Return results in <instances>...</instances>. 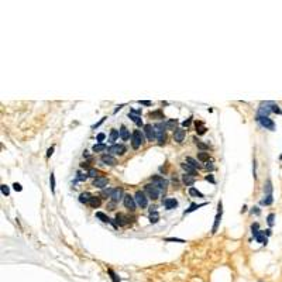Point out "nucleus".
<instances>
[{
	"label": "nucleus",
	"mask_w": 282,
	"mask_h": 282,
	"mask_svg": "<svg viewBox=\"0 0 282 282\" xmlns=\"http://www.w3.org/2000/svg\"><path fill=\"white\" fill-rule=\"evenodd\" d=\"M145 142V134L140 130H134L133 131V135H131V144H133V148L137 150L140 148L141 145Z\"/></svg>",
	"instance_id": "1"
},
{
	"label": "nucleus",
	"mask_w": 282,
	"mask_h": 282,
	"mask_svg": "<svg viewBox=\"0 0 282 282\" xmlns=\"http://www.w3.org/2000/svg\"><path fill=\"white\" fill-rule=\"evenodd\" d=\"M144 192L147 193V196L152 199V200H155V199H158V196H160V189H158V186L154 184H147L144 186Z\"/></svg>",
	"instance_id": "2"
},
{
	"label": "nucleus",
	"mask_w": 282,
	"mask_h": 282,
	"mask_svg": "<svg viewBox=\"0 0 282 282\" xmlns=\"http://www.w3.org/2000/svg\"><path fill=\"white\" fill-rule=\"evenodd\" d=\"M154 129H155V134H157V140L160 144H164L165 141H166V134H165V124L164 123H158V124H155L154 126Z\"/></svg>",
	"instance_id": "3"
},
{
	"label": "nucleus",
	"mask_w": 282,
	"mask_h": 282,
	"mask_svg": "<svg viewBox=\"0 0 282 282\" xmlns=\"http://www.w3.org/2000/svg\"><path fill=\"white\" fill-rule=\"evenodd\" d=\"M134 200H135L137 206L140 207H147V205H148V197L145 196V192H142V191H137L135 192Z\"/></svg>",
	"instance_id": "4"
},
{
	"label": "nucleus",
	"mask_w": 282,
	"mask_h": 282,
	"mask_svg": "<svg viewBox=\"0 0 282 282\" xmlns=\"http://www.w3.org/2000/svg\"><path fill=\"white\" fill-rule=\"evenodd\" d=\"M257 121L260 123L262 127H265L267 130H275V123L272 121L270 117H265V116H257Z\"/></svg>",
	"instance_id": "5"
},
{
	"label": "nucleus",
	"mask_w": 282,
	"mask_h": 282,
	"mask_svg": "<svg viewBox=\"0 0 282 282\" xmlns=\"http://www.w3.org/2000/svg\"><path fill=\"white\" fill-rule=\"evenodd\" d=\"M272 107H274V103H272V102L261 103L260 110H258V114H257V116H265V117H268V114L272 113Z\"/></svg>",
	"instance_id": "6"
},
{
	"label": "nucleus",
	"mask_w": 282,
	"mask_h": 282,
	"mask_svg": "<svg viewBox=\"0 0 282 282\" xmlns=\"http://www.w3.org/2000/svg\"><path fill=\"white\" fill-rule=\"evenodd\" d=\"M151 182L154 185H157L160 191H165V189H166V186H168V181H166V179H164L162 176H160V175L151 176Z\"/></svg>",
	"instance_id": "7"
},
{
	"label": "nucleus",
	"mask_w": 282,
	"mask_h": 282,
	"mask_svg": "<svg viewBox=\"0 0 282 282\" xmlns=\"http://www.w3.org/2000/svg\"><path fill=\"white\" fill-rule=\"evenodd\" d=\"M123 200H124V206L127 207L129 210L131 212H134L135 210V207H137V203H135V200H134V197L130 195V193H127V195H124L123 197Z\"/></svg>",
	"instance_id": "8"
},
{
	"label": "nucleus",
	"mask_w": 282,
	"mask_h": 282,
	"mask_svg": "<svg viewBox=\"0 0 282 282\" xmlns=\"http://www.w3.org/2000/svg\"><path fill=\"white\" fill-rule=\"evenodd\" d=\"M126 147L123 145V144H113L111 147H109L107 148V151L110 152V154H114V155H123L124 152H126Z\"/></svg>",
	"instance_id": "9"
},
{
	"label": "nucleus",
	"mask_w": 282,
	"mask_h": 282,
	"mask_svg": "<svg viewBox=\"0 0 282 282\" xmlns=\"http://www.w3.org/2000/svg\"><path fill=\"white\" fill-rule=\"evenodd\" d=\"M144 134H145V137H147V140L148 141H152V140L157 138L155 129H154V126H151V124H145V126H144Z\"/></svg>",
	"instance_id": "10"
},
{
	"label": "nucleus",
	"mask_w": 282,
	"mask_h": 282,
	"mask_svg": "<svg viewBox=\"0 0 282 282\" xmlns=\"http://www.w3.org/2000/svg\"><path fill=\"white\" fill-rule=\"evenodd\" d=\"M129 223H130V220H129V217L126 216V215H123V213H117V215H116V224H117V226L124 227V226H127Z\"/></svg>",
	"instance_id": "11"
},
{
	"label": "nucleus",
	"mask_w": 282,
	"mask_h": 282,
	"mask_svg": "<svg viewBox=\"0 0 282 282\" xmlns=\"http://www.w3.org/2000/svg\"><path fill=\"white\" fill-rule=\"evenodd\" d=\"M100 160H102V162L109 165V166H114V165H117V161H116V158H113L110 154H103L102 157H100Z\"/></svg>",
	"instance_id": "12"
},
{
	"label": "nucleus",
	"mask_w": 282,
	"mask_h": 282,
	"mask_svg": "<svg viewBox=\"0 0 282 282\" xmlns=\"http://www.w3.org/2000/svg\"><path fill=\"white\" fill-rule=\"evenodd\" d=\"M162 203H164V206H165L166 210H172V209H175V207H178V200L174 199V197H166Z\"/></svg>",
	"instance_id": "13"
},
{
	"label": "nucleus",
	"mask_w": 282,
	"mask_h": 282,
	"mask_svg": "<svg viewBox=\"0 0 282 282\" xmlns=\"http://www.w3.org/2000/svg\"><path fill=\"white\" fill-rule=\"evenodd\" d=\"M124 195V192H123V189L121 188H116L114 191H113V193L110 196V199H111V202H114V203H117L121 200V197Z\"/></svg>",
	"instance_id": "14"
},
{
	"label": "nucleus",
	"mask_w": 282,
	"mask_h": 282,
	"mask_svg": "<svg viewBox=\"0 0 282 282\" xmlns=\"http://www.w3.org/2000/svg\"><path fill=\"white\" fill-rule=\"evenodd\" d=\"M185 135H186V131L184 130V129H176V130L174 131V140L176 141V142H182L185 138Z\"/></svg>",
	"instance_id": "15"
},
{
	"label": "nucleus",
	"mask_w": 282,
	"mask_h": 282,
	"mask_svg": "<svg viewBox=\"0 0 282 282\" xmlns=\"http://www.w3.org/2000/svg\"><path fill=\"white\" fill-rule=\"evenodd\" d=\"M107 185V178H105V176H99V178H96L95 181H93V186L95 188H105Z\"/></svg>",
	"instance_id": "16"
},
{
	"label": "nucleus",
	"mask_w": 282,
	"mask_h": 282,
	"mask_svg": "<svg viewBox=\"0 0 282 282\" xmlns=\"http://www.w3.org/2000/svg\"><path fill=\"white\" fill-rule=\"evenodd\" d=\"M181 166H182V169H184V171L188 175H192V176H195V175H196V169L193 168V166H192V165H189V164L186 162V161L181 164Z\"/></svg>",
	"instance_id": "17"
},
{
	"label": "nucleus",
	"mask_w": 282,
	"mask_h": 282,
	"mask_svg": "<svg viewBox=\"0 0 282 282\" xmlns=\"http://www.w3.org/2000/svg\"><path fill=\"white\" fill-rule=\"evenodd\" d=\"M165 129L166 130H176V126H178V120L176 119H169V120H166L165 123Z\"/></svg>",
	"instance_id": "18"
},
{
	"label": "nucleus",
	"mask_w": 282,
	"mask_h": 282,
	"mask_svg": "<svg viewBox=\"0 0 282 282\" xmlns=\"http://www.w3.org/2000/svg\"><path fill=\"white\" fill-rule=\"evenodd\" d=\"M155 209H157L155 206L151 207V215H150V221H151L152 224L158 223V220H160V215H158V212H157Z\"/></svg>",
	"instance_id": "19"
},
{
	"label": "nucleus",
	"mask_w": 282,
	"mask_h": 282,
	"mask_svg": "<svg viewBox=\"0 0 282 282\" xmlns=\"http://www.w3.org/2000/svg\"><path fill=\"white\" fill-rule=\"evenodd\" d=\"M119 133H120V137H121V140L123 141H127L129 138H130V133H129V130H127L126 126H121Z\"/></svg>",
	"instance_id": "20"
},
{
	"label": "nucleus",
	"mask_w": 282,
	"mask_h": 282,
	"mask_svg": "<svg viewBox=\"0 0 282 282\" xmlns=\"http://www.w3.org/2000/svg\"><path fill=\"white\" fill-rule=\"evenodd\" d=\"M182 182H184L186 186H191L192 188V185L195 184V178L192 176V175H182Z\"/></svg>",
	"instance_id": "21"
},
{
	"label": "nucleus",
	"mask_w": 282,
	"mask_h": 282,
	"mask_svg": "<svg viewBox=\"0 0 282 282\" xmlns=\"http://www.w3.org/2000/svg\"><path fill=\"white\" fill-rule=\"evenodd\" d=\"M254 239L257 240L260 244H267V243H268V239L265 237V233H264V230H260V233H258V234H257Z\"/></svg>",
	"instance_id": "22"
},
{
	"label": "nucleus",
	"mask_w": 282,
	"mask_h": 282,
	"mask_svg": "<svg viewBox=\"0 0 282 282\" xmlns=\"http://www.w3.org/2000/svg\"><path fill=\"white\" fill-rule=\"evenodd\" d=\"M90 199H92V195H90L89 192H83V193L79 195V202H80V203H89Z\"/></svg>",
	"instance_id": "23"
},
{
	"label": "nucleus",
	"mask_w": 282,
	"mask_h": 282,
	"mask_svg": "<svg viewBox=\"0 0 282 282\" xmlns=\"http://www.w3.org/2000/svg\"><path fill=\"white\" fill-rule=\"evenodd\" d=\"M207 203H200V205H197V203H192L191 206H189V209H186L184 212V215H188V213H192V212H195L196 209H199V207H203V206H206Z\"/></svg>",
	"instance_id": "24"
},
{
	"label": "nucleus",
	"mask_w": 282,
	"mask_h": 282,
	"mask_svg": "<svg viewBox=\"0 0 282 282\" xmlns=\"http://www.w3.org/2000/svg\"><path fill=\"white\" fill-rule=\"evenodd\" d=\"M129 117H130V119L133 120V121H134V123H135L138 127H141V126H142V120H141V116H138V114H134V113H131V111H130V113H129Z\"/></svg>",
	"instance_id": "25"
},
{
	"label": "nucleus",
	"mask_w": 282,
	"mask_h": 282,
	"mask_svg": "<svg viewBox=\"0 0 282 282\" xmlns=\"http://www.w3.org/2000/svg\"><path fill=\"white\" fill-rule=\"evenodd\" d=\"M96 217H98V219H100L102 221H105V223H111L114 227H117V224H114V223H113V221H111V220H110V219H109V217L106 216L105 213H102V212H98V213H96Z\"/></svg>",
	"instance_id": "26"
},
{
	"label": "nucleus",
	"mask_w": 282,
	"mask_h": 282,
	"mask_svg": "<svg viewBox=\"0 0 282 282\" xmlns=\"http://www.w3.org/2000/svg\"><path fill=\"white\" fill-rule=\"evenodd\" d=\"M220 220H221V213H217L216 217H215V224H213V227H212V234H215V233L217 231L219 224H220Z\"/></svg>",
	"instance_id": "27"
},
{
	"label": "nucleus",
	"mask_w": 282,
	"mask_h": 282,
	"mask_svg": "<svg viewBox=\"0 0 282 282\" xmlns=\"http://www.w3.org/2000/svg\"><path fill=\"white\" fill-rule=\"evenodd\" d=\"M264 192H265V196H267V195H272V182H271V179H267V182L264 184Z\"/></svg>",
	"instance_id": "28"
},
{
	"label": "nucleus",
	"mask_w": 282,
	"mask_h": 282,
	"mask_svg": "<svg viewBox=\"0 0 282 282\" xmlns=\"http://www.w3.org/2000/svg\"><path fill=\"white\" fill-rule=\"evenodd\" d=\"M100 203H102V200H100V197H99V196H92V199H90V202H89V205L93 207V209L99 207V206H100Z\"/></svg>",
	"instance_id": "29"
},
{
	"label": "nucleus",
	"mask_w": 282,
	"mask_h": 282,
	"mask_svg": "<svg viewBox=\"0 0 282 282\" xmlns=\"http://www.w3.org/2000/svg\"><path fill=\"white\" fill-rule=\"evenodd\" d=\"M148 117H151V119H164L162 110H155V111L148 113Z\"/></svg>",
	"instance_id": "30"
},
{
	"label": "nucleus",
	"mask_w": 282,
	"mask_h": 282,
	"mask_svg": "<svg viewBox=\"0 0 282 282\" xmlns=\"http://www.w3.org/2000/svg\"><path fill=\"white\" fill-rule=\"evenodd\" d=\"M197 160L202 161V162H209V154L205 151L202 152H197Z\"/></svg>",
	"instance_id": "31"
},
{
	"label": "nucleus",
	"mask_w": 282,
	"mask_h": 282,
	"mask_svg": "<svg viewBox=\"0 0 282 282\" xmlns=\"http://www.w3.org/2000/svg\"><path fill=\"white\" fill-rule=\"evenodd\" d=\"M120 135V133L116 129H111V131H110V137H109V141L110 142H114V141L117 140V137Z\"/></svg>",
	"instance_id": "32"
},
{
	"label": "nucleus",
	"mask_w": 282,
	"mask_h": 282,
	"mask_svg": "<svg viewBox=\"0 0 282 282\" xmlns=\"http://www.w3.org/2000/svg\"><path fill=\"white\" fill-rule=\"evenodd\" d=\"M186 162L189 164V165H192L195 169H199V168H200V164H197V161L193 160L192 157H186Z\"/></svg>",
	"instance_id": "33"
},
{
	"label": "nucleus",
	"mask_w": 282,
	"mask_h": 282,
	"mask_svg": "<svg viewBox=\"0 0 282 282\" xmlns=\"http://www.w3.org/2000/svg\"><path fill=\"white\" fill-rule=\"evenodd\" d=\"M107 147L105 145V144H102V142H99V144H95L93 147H92V150L95 152H102V151H105Z\"/></svg>",
	"instance_id": "34"
},
{
	"label": "nucleus",
	"mask_w": 282,
	"mask_h": 282,
	"mask_svg": "<svg viewBox=\"0 0 282 282\" xmlns=\"http://www.w3.org/2000/svg\"><path fill=\"white\" fill-rule=\"evenodd\" d=\"M193 140H195V144L197 145V148H200L202 151H206V150H209V145H207V144L202 142V141H199L197 138H193Z\"/></svg>",
	"instance_id": "35"
},
{
	"label": "nucleus",
	"mask_w": 282,
	"mask_h": 282,
	"mask_svg": "<svg viewBox=\"0 0 282 282\" xmlns=\"http://www.w3.org/2000/svg\"><path fill=\"white\" fill-rule=\"evenodd\" d=\"M107 272H109V275H110V278H111V281H113V282H121L120 276L114 271H113V270H107Z\"/></svg>",
	"instance_id": "36"
},
{
	"label": "nucleus",
	"mask_w": 282,
	"mask_h": 282,
	"mask_svg": "<svg viewBox=\"0 0 282 282\" xmlns=\"http://www.w3.org/2000/svg\"><path fill=\"white\" fill-rule=\"evenodd\" d=\"M272 202H274V197H272V195H267V196H265V199H262V200H261V203H262V205H265V206H270V205H272Z\"/></svg>",
	"instance_id": "37"
},
{
	"label": "nucleus",
	"mask_w": 282,
	"mask_h": 282,
	"mask_svg": "<svg viewBox=\"0 0 282 282\" xmlns=\"http://www.w3.org/2000/svg\"><path fill=\"white\" fill-rule=\"evenodd\" d=\"M189 195H191V196H199V197H203V193H202V192H199V191H197L196 188H193V186H192V188H189Z\"/></svg>",
	"instance_id": "38"
},
{
	"label": "nucleus",
	"mask_w": 282,
	"mask_h": 282,
	"mask_svg": "<svg viewBox=\"0 0 282 282\" xmlns=\"http://www.w3.org/2000/svg\"><path fill=\"white\" fill-rule=\"evenodd\" d=\"M50 185H51V192L55 193V174L54 172H51V175H50Z\"/></svg>",
	"instance_id": "39"
},
{
	"label": "nucleus",
	"mask_w": 282,
	"mask_h": 282,
	"mask_svg": "<svg viewBox=\"0 0 282 282\" xmlns=\"http://www.w3.org/2000/svg\"><path fill=\"white\" fill-rule=\"evenodd\" d=\"M258 228H260V224H258V223H254V224H251V231H252V236H254V237H255V236L260 233V230H258Z\"/></svg>",
	"instance_id": "40"
},
{
	"label": "nucleus",
	"mask_w": 282,
	"mask_h": 282,
	"mask_svg": "<svg viewBox=\"0 0 282 282\" xmlns=\"http://www.w3.org/2000/svg\"><path fill=\"white\" fill-rule=\"evenodd\" d=\"M87 176H92V178H95V179H96V178H99V176H98V171H96L95 168H90V169L87 171Z\"/></svg>",
	"instance_id": "41"
},
{
	"label": "nucleus",
	"mask_w": 282,
	"mask_h": 282,
	"mask_svg": "<svg viewBox=\"0 0 282 282\" xmlns=\"http://www.w3.org/2000/svg\"><path fill=\"white\" fill-rule=\"evenodd\" d=\"M0 188H1V193H3V195H4V196H9V193H10V189H9V186H7V185H1Z\"/></svg>",
	"instance_id": "42"
},
{
	"label": "nucleus",
	"mask_w": 282,
	"mask_h": 282,
	"mask_svg": "<svg viewBox=\"0 0 282 282\" xmlns=\"http://www.w3.org/2000/svg\"><path fill=\"white\" fill-rule=\"evenodd\" d=\"M165 241H175V243H186L184 239H176V237H166Z\"/></svg>",
	"instance_id": "43"
},
{
	"label": "nucleus",
	"mask_w": 282,
	"mask_h": 282,
	"mask_svg": "<svg viewBox=\"0 0 282 282\" xmlns=\"http://www.w3.org/2000/svg\"><path fill=\"white\" fill-rule=\"evenodd\" d=\"M274 219H275V215H274V213H270L268 217H267V221H268V224H270V226L274 224Z\"/></svg>",
	"instance_id": "44"
},
{
	"label": "nucleus",
	"mask_w": 282,
	"mask_h": 282,
	"mask_svg": "<svg viewBox=\"0 0 282 282\" xmlns=\"http://www.w3.org/2000/svg\"><path fill=\"white\" fill-rule=\"evenodd\" d=\"M272 113H276V114H282V110L279 109V106H278V105H275V103H274V107H272Z\"/></svg>",
	"instance_id": "45"
},
{
	"label": "nucleus",
	"mask_w": 282,
	"mask_h": 282,
	"mask_svg": "<svg viewBox=\"0 0 282 282\" xmlns=\"http://www.w3.org/2000/svg\"><path fill=\"white\" fill-rule=\"evenodd\" d=\"M206 130H207V129L205 127V126H203V127H199V129H196V131H197V134H199V135H203V134L206 133Z\"/></svg>",
	"instance_id": "46"
},
{
	"label": "nucleus",
	"mask_w": 282,
	"mask_h": 282,
	"mask_svg": "<svg viewBox=\"0 0 282 282\" xmlns=\"http://www.w3.org/2000/svg\"><path fill=\"white\" fill-rule=\"evenodd\" d=\"M13 188H14V191H17V192H21L23 191V186L20 184H17V182L13 184Z\"/></svg>",
	"instance_id": "47"
},
{
	"label": "nucleus",
	"mask_w": 282,
	"mask_h": 282,
	"mask_svg": "<svg viewBox=\"0 0 282 282\" xmlns=\"http://www.w3.org/2000/svg\"><path fill=\"white\" fill-rule=\"evenodd\" d=\"M86 178H87V175H80V174H78L76 182H78V181H79V182H83V181H86Z\"/></svg>",
	"instance_id": "48"
},
{
	"label": "nucleus",
	"mask_w": 282,
	"mask_h": 282,
	"mask_svg": "<svg viewBox=\"0 0 282 282\" xmlns=\"http://www.w3.org/2000/svg\"><path fill=\"white\" fill-rule=\"evenodd\" d=\"M138 103H140V105H142V106H151V105H152L150 100H138Z\"/></svg>",
	"instance_id": "49"
},
{
	"label": "nucleus",
	"mask_w": 282,
	"mask_h": 282,
	"mask_svg": "<svg viewBox=\"0 0 282 282\" xmlns=\"http://www.w3.org/2000/svg\"><path fill=\"white\" fill-rule=\"evenodd\" d=\"M191 123H192V117H189V119H186L185 121H182V126H184V127H188Z\"/></svg>",
	"instance_id": "50"
},
{
	"label": "nucleus",
	"mask_w": 282,
	"mask_h": 282,
	"mask_svg": "<svg viewBox=\"0 0 282 282\" xmlns=\"http://www.w3.org/2000/svg\"><path fill=\"white\" fill-rule=\"evenodd\" d=\"M206 169L207 171H215V165H212V162H206Z\"/></svg>",
	"instance_id": "51"
},
{
	"label": "nucleus",
	"mask_w": 282,
	"mask_h": 282,
	"mask_svg": "<svg viewBox=\"0 0 282 282\" xmlns=\"http://www.w3.org/2000/svg\"><path fill=\"white\" fill-rule=\"evenodd\" d=\"M206 181H207V182H212V184H215V182H216V181H215V178H213V175H207Z\"/></svg>",
	"instance_id": "52"
},
{
	"label": "nucleus",
	"mask_w": 282,
	"mask_h": 282,
	"mask_svg": "<svg viewBox=\"0 0 282 282\" xmlns=\"http://www.w3.org/2000/svg\"><path fill=\"white\" fill-rule=\"evenodd\" d=\"M105 137H106V135H105L103 133H100V134H98V141H99V142H100V141H103V140H105Z\"/></svg>",
	"instance_id": "53"
},
{
	"label": "nucleus",
	"mask_w": 282,
	"mask_h": 282,
	"mask_svg": "<svg viewBox=\"0 0 282 282\" xmlns=\"http://www.w3.org/2000/svg\"><path fill=\"white\" fill-rule=\"evenodd\" d=\"M54 154V147H51V148H48V151H47V157H51Z\"/></svg>",
	"instance_id": "54"
},
{
	"label": "nucleus",
	"mask_w": 282,
	"mask_h": 282,
	"mask_svg": "<svg viewBox=\"0 0 282 282\" xmlns=\"http://www.w3.org/2000/svg\"><path fill=\"white\" fill-rule=\"evenodd\" d=\"M106 119H107V117H103V119L100 120V121H99V123H96V124H95V126H93V129H96V127H99V126H100V124H102V123H103V121H105V120H106Z\"/></svg>",
	"instance_id": "55"
},
{
	"label": "nucleus",
	"mask_w": 282,
	"mask_h": 282,
	"mask_svg": "<svg viewBox=\"0 0 282 282\" xmlns=\"http://www.w3.org/2000/svg\"><path fill=\"white\" fill-rule=\"evenodd\" d=\"M114 205H116L114 202H111V203H109V205H107V209H109V210H114Z\"/></svg>",
	"instance_id": "56"
},
{
	"label": "nucleus",
	"mask_w": 282,
	"mask_h": 282,
	"mask_svg": "<svg viewBox=\"0 0 282 282\" xmlns=\"http://www.w3.org/2000/svg\"><path fill=\"white\" fill-rule=\"evenodd\" d=\"M252 213H255V215H260L261 212H260V209H258V207H254V209H252Z\"/></svg>",
	"instance_id": "57"
},
{
	"label": "nucleus",
	"mask_w": 282,
	"mask_h": 282,
	"mask_svg": "<svg viewBox=\"0 0 282 282\" xmlns=\"http://www.w3.org/2000/svg\"><path fill=\"white\" fill-rule=\"evenodd\" d=\"M264 233H265V234H267V236H271V230H270V228H268V230H265V231H264Z\"/></svg>",
	"instance_id": "58"
}]
</instances>
